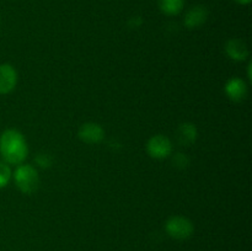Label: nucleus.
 <instances>
[{"instance_id": "obj_3", "label": "nucleus", "mask_w": 252, "mask_h": 251, "mask_svg": "<svg viewBox=\"0 0 252 251\" xmlns=\"http://www.w3.org/2000/svg\"><path fill=\"white\" fill-rule=\"evenodd\" d=\"M165 230L170 238L175 240H186L191 238L194 226L189 218L182 216L170 217L165 223Z\"/></svg>"}, {"instance_id": "obj_2", "label": "nucleus", "mask_w": 252, "mask_h": 251, "mask_svg": "<svg viewBox=\"0 0 252 251\" xmlns=\"http://www.w3.org/2000/svg\"><path fill=\"white\" fill-rule=\"evenodd\" d=\"M14 180L17 188L25 194H32L39 186L38 172L31 165H17L14 172Z\"/></svg>"}, {"instance_id": "obj_15", "label": "nucleus", "mask_w": 252, "mask_h": 251, "mask_svg": "<svg viewBox=\"0 0 252 251\" xmlns=\"http://www.w3.org/2000/svg\"><path fill=\"white\" fill-rule=\"evenodd\" d=\"M234 1L238 2V4H240V5H248V4H250L251 0H234Z\"/></svg>"}, {"instance_id": "obj_12", "label": "nucleus", "mask_w": 252, "mask_h": 251, "mask_svg": "<svg viewBox=\"0 0 252 251\" xmlns=\"http://www.w3.org/2000/svg\"><path fill=\"white\" fill-rule=\"evenodd\" d=\"M11 179V170L9 165L4 161H0V188L6 186Z\"/></svg>"}, {"instance_id": "obj_9", "label": "nucleus", "mask_w": 252, "mask_h": 251, "mask_svg": "<svg viewBox=\"0 0 252 251\" xmlns=\"http://www.w3.org/2000/svg\"><path fill=\"white\" fill-rule=\"evenodd\" d=\"M207 19H208V11L206 7L197 5L189 10L185 16V25L187 29H198L207 21Z\"/></svg>"}, {"instance_id": "obj_10", "label": "nucleus", "mask_w": 252, "mask_h": 251, "mask_svg": "<svg viewBox=\"0 0 252 251\" xmlns=\"http://www.w3.org/2000/svg\"><path fill=\"white\" fill-rule=\"evenodd\" d=\"M176 138L179 144L189 147L197 139V128L193 123H182L176 130Z\"/></svg>"}, {"instance_id": "obj_4", "label": "nucleus", "mask_w": 252, "mask_h": 251, "mask_svg": "<svg viewBox=\"0 0 252 251\" xmlns=\"http://www.w3.org/2000/svg\"><path fill=\"white\" fill-rule=\"evenodd\" d=\"M147 152L154 159H165L172 152V143L162 134L153 135L147 143Z\"/></svg>"}, {"instance_id": "obj_1", "label": "nucleus", "mask_w": 252, "mask_h": 251, "mask_svg": "<svg viewBox=\"0 0 252 251\" xmlns=\"http://www.w3.org/2000/svg\"><path fill=\"white\" fill-rule=\"evenodd\" d=\"M29 148L21 132L6 129L0 135V155L7 165H20L26 159Z\"/></svg>"}, {"instance_id": "obj_6", "label": "nucleus", "mask_w": 252, "mask_h": 251, "mask_svg": "<svg viewBox=\"0 0 252 251\" xmlns=\"http://www.w3.org/2000/svg\"><path fill=\"white\" fill-rule=\"evenodd\" d=\"M224 91H225L229 100H231L233 102H240V101L245 100L249 90L248 85H246L243 79L231 78L226 81L225 86H224Z\"/></svg>"}, {"instance_id": "obj_13", "label": "nucleus", "mask_w": 252, "mask_h": 251, "mask_svg": "<svg viewBox=\"0 0 252 251\" xmlns=\"http://www.w3.org/2000/svg\"><path fill=\"white\" fill-rule=\"evenodd\" d=\"M172 162H174L176 166H180L182 169V167H186L187 165H189V159L185 157V154H176L175 155L174 160H172Z\"/></svg>"}, {"instance_id": "obj_14", "label": "nucleus", "mask_w": 252, "mask_h": 251, "mask_svg": "<svg viewBox=\"0 0 252 251\" xmlns=\"http://www.w3.org/2000/svg\"><path fill=\"white\" fill-rule=\"evenodd\" d=\"M51 161H52L51 157H49V155L47 154H39L38 157H36V162L42 167L49 166V165H51Z\"/></svg>"}, {"instance_id": "obj_11", "label": "nucleus", "mask_w": 252, "mask_h": 251, "mask_svg": "<svg viewBox=\"0 0 252 251\" xmlns=\"http://www.w3.org/2000/svg\"><path fill=\"white\" fill-rule=\"evenodd\" d=\"M185 0H159V7L165 15L174 16L184 9Z\"/></svg>"}, {"instance_id": "obj_7", "label": "nucleus", "mask_w": 252, "mask_h": 251, "mask_svg": "<svg viewBox=\"0 0 252 251\" xmlns=\"http://www.w3.org/2000/svg\"><path fill=\"white\" fill-rule=\"evenodd\" d=\"M17 84V71L11 64H0V95L11 93Z\"/></svg>"}, {"instance_id": "obj_5", "label": "nucleus", "mask_w": 252, "mask_h": 251, "mask_svg": "<svg viewBox=\"0 0 252 251\" xmlns=\"http://www.w3.org/2000/svg\"><path fill=\"white\" fill-rule=\"evenodd\" d=\"M78 135L81 142L86 144H98L105 138V130L98 123L88 122L79 128Z\"/></svg>"}, {"instance_id": "obj_8", "label": "nucleus", "mask_w": 252, "mask_h": 251, "mask_svg": "<svg viewBox=\"0 0 252 251\" xmlns=\"http://www.w3.org/2000/svg\"><path fill=\"white\" fill-rule=\"evenodd\" d=\"M225 52L228 57L233 61H245L249 57V48L243 39H229L225 44Z\"/></svg>"}]
</instances>
